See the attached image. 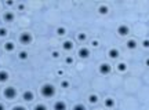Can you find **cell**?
<instances>
[{
	"label": "cell",
	"mask_w": 149,
	"mask_h": 110,
	"mask_svg": "<svg viewBox=\"0 0 149 110\" xmlns=\"http://www.w3.org/2000/svg\"><path fill=\"white\" fill-rule=\"evenodd\" d=\"M8 80V73L6 70L0 72V83H6Z\"/></svg>",
	"instance_id": "10"
},
{
	"label": "cell",
	"mask_w": 149,
	"mask_h": 110,
	"mask_svg": "<svg viewBox=\"0 0 149 110\" xmlns=\"http://www.w3.org/2000/svg\"><path fill=\"white\" fill-rule=\"evenodd\" d=\"M18 56H19V59H22V61H25V59H28V52H26V51H21Z\"/></svg>",
	"instance_id": "19"
},
{
	"label": "cell",
	"mask_w": 149,
	"mask_h": 110,
	"mask_svg": "<svg viewBox=\"0 0 149 110\" xmlns=\"http://www.w3.org/2000/svg\"><path fill=\"white\" fill-rule=\"evenodd\" d=\"M54 110H66V105L62 101H58L54 103Z\"/></svg>",
	"instance_id": "8"
},
{
	"label": "cell",
	"mask_w": 149,
	"mask_h": 110,
	"mask_svg": "<svg viewBox=\"0 0 149 110\" xmlns=\"http://www.w3.org/2000/svg\"><path fill=\"white\" fill-rule=\"evenodd\" d=\"M73 110H86V107L83 105H75L73 106Z\"/></svg>",
	"instance_id": "24"
},
{
	"label": "cell",
	"mask_w": 149,
	"mask_h": 110,
	"mask_svg": "<svg viewBox=\"0 0 149 110\" xmlns=\"http://www.w3.org/2000/svg\"><path fill=\"white\" fill-rule=\"evenodd\" d=\"M78 54H79V56H80V58H83V59H84V58H88V56H90V51H88V48L82 47L80 50H79Z\"/></svg>",
	"instance_id": "5"
},
{
	"label": "cell",
	"mask_w": 149,
	"mask_h": 110,
	"mask_svg": "<svg viewBox=\"0 0 149 110\" xmlns=\"http://www.w3.org/2000/svg\"><path fill=\"white\" fill-rule=\"evenodd\" d=\"M91 46H93V47H98V46H100V43H98V40H93V43H91Z\"/></svg>",
	"instance_id": "27"
},
{
	"label": "cell",
	"mask_w": 149,
	"mask_h": 110,
	"mask_svg": "<svg viewBox=\"0 0 149 110\" xmlns=\"http://www.w3.org/2000/svg\"><path fill=\"white\" fill-rule=\"evenodd\" d=\"M7 34V29L6 28H0V37H4Z\"/></svg>",
	"instance_id": "23"
},
{
	"label": "cell",
	"mask_w": 149,
	"mask_h": 110,
	"mask_svg": "<svg viewBox=\"0 0 149 110\" xmlns=\"http://www.w3.org/2000/svg\"><path fill=\"white\" fill-rule=\"evenodd\" d=\"M108 55H109L112 59H116L119 56V51L116 50V48H112V50H109V52H108Z\"/></svg>",
	"instance_id": "11"
},
{
	"label": "cell",
	"mask_w": 149,
	"mask_h": 110,
	"mask_svg": "<svg viewBox=\"0 0 149 110\" xmlns=\"http://www.w3.org/2000/svg\"><path fill=\"white\" fill-rule=\"evenodd\" d=\"M0 110H4V105L3 103H0Z\"/></svg>",
	"instance_id": "33"
},
{
	"label": "cell",
	"mask_w": 149,
	"mask_h": 110,
	"mask_svg": "<svg viewBox=\"0 0 149 110\" xmlns=\"http://www.w3.org/2000/svg\"><path fill=\"white\" fill-rule=\"evenodd\" d=\"M62 47H63V50H66V51H71L72 48H73V43L68 40V41H65L62 44Z\"/></svg>",
	"instance_id": "13"
},
{
	"label": "cell",
	"mask_w": 149,
	"mask_h": 110,
	"mask_svg": "<svg viewBox=\"0 0 149 110\" xmlns=\"http://www.w3.org/2000/svg\"><path fill=\"white\" fill-rule=\"evenodd\" d=\"M33 110H47V107H46L44 105L39 103V105H36V106H35V109H33Z\"/></svg>",
	"instance_id": "20"
},
{
	"label": "cell",
	"mask_w": 149,
	"mask_h": 110,
	"mask_svg": "<svg viewBox=\"0 0 149 110\" xmlns=\"http://www.w3.org/2000/svg\"><path fill=\"white\" fill-rule=\"evenodd\" d=\"M6 4H7V6H13V1H11V0H8V1H6Z\"/></svg>",
	"instance_id": "32"
},
{
	"label": "cell",
	"mask_w": 149,
	"mask_h": 110,
	"mask_svg": "<svg viewBox=\"0 0 149 110\" xmlns=\"http://www.w3.org/2000/svg\"><path fill=\"white\" fill-rule=\"evenodd\" d=\"M53 56H54V58H58V56H59L58 51H54V52H53Z\"/></svg>",
	"instance_id": "30"
},
{
	"label": "cell",
	"mask_w": 149,
	"mask_h": 110,
	"mask_svg": "<svg viewBox=\"0 0 149 110\" xmlns=\"http://www.w3.org/2000/svg\"><path fill=\"white\" fill-rule=\"evenodd\" d=\"M4 98L6 99H14L17 96V91L14 87H7V88H4Z\"/></svg>",
	"instance_id": "2"
},
{
	"label": "cell",
	"mask_w": 149,
	"mask_h": 110,
	"mask_svg": "<svg viewBox=\"0 0 149 110\" xmlns=\"http://www.w3.org/2000/svg\"><path fill=\"white\" fill-rule=\"evenodd\" d=\"M24 8H25L24 4H19V6H18V10H24Z\"/></svg>",
	"instance_id": "31"
},
{
	"label": "cell",
	"mask_w": 149,
	"mask_h": 110,
	"mask_svg": "<svg viewBox=\"0 0 149 110\" xmlns=\"http://www.w3.org/2000/svg\"><path fill=\"white\" fill-rule=\"evenodd\" d=\"M127 47L130 48V50H134V48L137 47V43H135V40H128V41H127Z\"/></svg>",
	"instance_id": "17"
},
{
	"label": "cell",
	"mask_w": 149,
	"mask_h": 110,
	"mask_svg": "<svg viewBox=\"0 0 149 110\" xmlns=\"http://www.w3.org/2000/svg\"><path fill=\"white\" fill-rule=\"evenodd\" d=\"M13 110H26L24 106H15V107H13Z\"/></svg>",
	"instance_id": "28"
},
{
	"label": "cell",
	"mask_w": 149,
	"mask_h": 110,
	"mask_svg": "<svg viewBox=\"0 0 149 110\" xmlns=\"http://www.w3.org/2000/svg\"><path fill=\"white\" fill-rule=\"evenodd\" d=\"M61 87H62V88H68V87H69V81L63 80L62 83H61Z\"/></svg>",
	"instance_id": "25"
},
{
	"label": "cell",
	"mask_w": 149,
	"mask_h": 110,
	"mask_svg": "<svg viewBox=\"0 0 149 110\" xmlns=\"http://www.w3.org/2000/svg\"><path fill=\"white\" fill-rule=\"evenodd\" d=\"M40 94L43 95L44 98H51V96L55 94L54 85H51V84H44V85L40 88Z\"/></svg>",
	"instance_id": "1"
},
{
	"label": "cell",
	"mask_w": 149,
	"mask_h": 110,
	"mask_svg": "<svg viewBox=\"0 0 149 110\" xmlns=\"http://www.w3.org/2000/svg\"><path fill=\"white\" fill-rule=\"evenodd\" d=\"M98 11H100L101 15H105V14H108L109 8H108V6H100V7H98Z\"/></svg>",
	"instance_id": "14"
},
{
	"label": "cell",
	"mask_w": 149,
	"mask_h": 110,
	"mask_svg": "<svg viewBox=\"0 0 149 110\" xmlns=\"http://www.w3.org/2000/svg\"><path fill=\"white\" fill-rule=\"evenodd\" d=\"M118 33L120 34V36H126L127 33H128V28L126 26V25H120L118 28Z\"/></svg>",
	"instance_id": "7"
},
{
	"label": "cell",
	"mask_w": 149,
	"mask_h": 110,
	"mask_svg": "<svg viewBox=\"0 0 149 110\" xmlns=\"http://www.w3.org/2000/svg\"><path fill=\"white\" fill-rule=\"evenodd\" d=\"M3 19H4L6 22H13V21H14V14L8 11V13H6V14L3 15Z\"/></svg>",
	"instance_id": "9"
},
{
	"label": "cell",
	"mask_w": 149,
	"mask_h": 110,
	"mask_svg": "<svg viewBox=\"0 0 149 110\" xmlns=\"http://www.w3.org/2000/svg\"><path fill=\"white\" fill-rule=\"evenodd\" d=\"M57 33H58L59 36H62V34H65V33H66V30H65V28H62V26H59V28L57 29Z\"/></svg>",
	"instance_id": "21"
},
{
	"label": "cell",
	"mask_w": 149,
	"mask_h": 110,
	"mask_svg": "<svg viewBox=\"0 0 149 110\" xmlns=\"http://www.w3.org/2000/svg\"><path fill=\"white\" fill-rule=\"evenodd\" d=\"M31 41H32V36H31V33H22L21 36H19V43L21 44H31Z\"/></svg>",
	"instance_id": "3"
},
{
	"label": "cell",
	"mask_w": 149,
	"mask_h": 110,
	"mask_svg": "<svg viewBox=\"0 0 149 110\" xmlns=\"http://www.w3.org/2000/svg\"><path fill=\"white\" fill-rule=\"evenodd\" d=\"M142 46H144L145 48H149V40L148 39L144 40V41H142Z\"/></svg>",
	"instance_id": "26"
},
{
	"label": "cell",
	"mask_w": 149,
	"mask_h": 110,
	"mask_svg": "<svg viewBox=\"0 0 149 110\" xmlns=\"http://www.w3.org/2000/svg\"><path fill=\"white\" fill-rule=\"evenodd\" d=\"M145 65H146V66H149V58L146 59V61H145Z\"/></svg>",
	"instance_id": "34"
},
{
	"label": "cell",
	"mask_w": 149,
	"mask_h": 110,
	"mask_svg": "<svg viewBox=\"0 0 149 110\" xmlns=\"http://www.w3.org/2000/svg\"><path fill=\"white\" fill-rule=\"evenodd\" d=\"M14 43H11V41H7L6 44H4V50L8 51V52H11V51H14Z\"/></svg>",
	"instance_id": "12"
},
{
	"label": "cell",
	"mask_w": 149,
	"mask_h": 110,
	"mask_svg": "<svg viewBox=\"0 0 149 110\" xmlns=\"http://www.w3.org/2000/svg\"><path fill=\"white\" fill-rule=\"evenodd\" d=\"M73 62V58H72V56H68V58H66V63H72Z\"/></svg>",
	"instance_id": "29"
},
{
	"label": "cell",
	"mask_w": 149,
	"mask_h": 110,
	"mask_svg": "<svg viewBox=\"0 0 149 110\" xmlns=\"http://www.w3.org/2000/svg\"><path fill=\"white\" fill-rule=\"evenodd\" d=\"M78 39L79 41H84V40L87 39V36H86V33H79V36H78Z\"/></svg>",
	"instance_id": "22"
},
{
	"label": "cell",
	"mask_w": 149,
	"mask_h": 110,
	"mask_svg": "<svg viewBox=\"0 0 149 110\" xmlns=\"http://www.w3.org/2000/svg\"><path fill=\"white\" fill-rule=\"evenodd\" d=\"M109 72H110V65H108V63L100 65V73L101 74H108Z\"/></svg>",
	"instance_id": "4"
},
{
	"label": "cell",
	"mask_w": 149,
	"mask_h": 110,
	"mask_svg": "<svg viewBox=\"0 0 149 110\" xmlns=\"http://www.w3.org/2000/svg\"><path fill=\"white\" fill-rule=\"evenodd\" d=\"M105 106H106L108 109H110V107H113V106H115V101H113L112 98H108V99L105 101Z\"/></svg>",
	"instance_id": "16"
},
{
	"label": "cell",
	"mask_w": 149,
	"mask_h": 110,
	"mask_svg": "<svg viewBox=\"0 0 149 110\" xmlns=\"http://www.w3.org/2000/svg\"><path fill=\"white\" fill-rule=\"evenodd\" d=\"M22 99L26 101V102L33 101V92H32V91H25L24 94H22Z\"/></svg>",
	"instance_id": "6"
},
{
	"label": "cell",
	"mask_w": 149,
	"mask_h": 110,
	"mask_svg": "<svg viewBox=\"0 0 149 110\" xmlns=\"http://www.w3.org/2000/svg\"><path fill=\"white\" fill-rule=\"evenodd\" d=\"M88 102L91 103V105H94V103H97L98 102V96L95 94H91L90 96H88Z\"/></svg>",
	"instance_id": "15"
},
{
	"label": "cell",
	"mask_w": 149,
	"mask_h": 110,
	"mask_svg": "<svg viewBox=\"0 0 149 110\" xmlns=\"http://www.w3.org/2000/svg\"><path fill=\"white\" fill-rule=\"evenodd\" d=\"M118 70L119 72H126V70H127V65L123 63V62L119 63V65H118Z\"/></svg>",
	"instance_id": "18"
}]
</instances>
